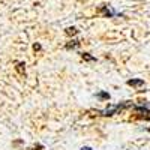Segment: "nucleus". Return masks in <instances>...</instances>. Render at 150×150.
Returning <instances> with one entry per match:
<instances>
[{
  "mask_svg": "<svg viewBox=\"0 0 150 150\" xmlns=\"http://www.w3.org/2000/svg\"><path fill=\"white\" fill-rule=\"evenodd\" d=\"M129 107H132V102H129V101H126V102H123V104H117V105H110L107 110H104V111H101L99 114L101 116H114L117 111H122V110H125V108H129Z\"/></svg>",
  "mask_w": 150,
  "mask_h": 150,
  "instance_id": "obj_1",
  "label": "nucleus"
},
{
  "mask_svg": "<svg viewBox=\"0 0 150 150\" xmlns=\"http://www.w3.org/2000/svg\"><path fill=\"white\" fill-rule=\"evenodd\" d=\"M134 111L138 119H144V120H150V108L144 107H134Z\"/></svg>",
  "mask_w": 150,
  "mask_h": 150,
  "instance_id": "obj_2",
  "label": "nucleus"
},
{
  "mask_svg": "<svg viewBox=\"0 0 150 150\" xmlns=\"http://www.w3.org/2000/svg\"><path fill=\"white\" fill-rule=\"evenodd\" d=\"M128 86H132V87H143V86H144V80H141V78L128 80Z\"/></svg>",
  "mask_w": 150,
  "mask_h": 150,
  "instance_id": "obj_3",
  "label": "nucleus"
},
{
  "mask_svg": "<svg viewBox=\"0 0 150 150\" xmlns=\"http://www.w3.org/2000/svg\"><path fill=\"white\" fill-rule=\"evenodd\" d=\"M99 11H101L105 17H112V15H116V12H114V11H111V9H110L108 6H105V5L99 8Z\"/></svg>",
  "mask_w": 150,
  "mask_h": 150,
  "instance_id": "obj_4",
  "label": "nucleus"
},
{
  "mask_svg": "<svg viewBox=\"0 0 150 150\" xmlns=\"http://www.w3.org/2000/svg\"><path fill=\"white\" fill-rule=\"evenodd\" d=\"M15 69H17V72H18L20 75H24V74H26V65H24L23 62H21V63H18V65L15 66Z\"/></svg>",
  "mask_w": 150,
  "mask_h": 150,
  "instance_id": "obj_5",
  "label": "nucleus"
},
{
  "mask_svg": "<svg viewBox=\"0 0 150 150\" xmlns=\"http://www.w3.org/2000/svg\"><path fill=\"white\" fill-rule=\"evenodd\" d=\"M80 47V42L77 41V39H74V41H71V42H68L66 44V50H72V48H78Z\"/></svg>",
  "mask_w": 150,
  "mask_h": 150,
  "instance_id": "obj_6",
  "label": "nucleus"
},
{
  "mask_svg": "<svg viewBox=\"0 0 150 150\" xmlns=\"http://www.w3.org/2000/svg\"><path fill=\"white\" fill-rule=\"evenodd\" d=\"M81 57H83V59H84L86 62H95V60H96V57L90 56L89 53H83V54H81Z\"/></svg>",
  "mask_w": 150,
  "mask_h": 150,
  "instance_id": "obj_7",
  "label": "nucleus"
},
{
  "mask_svg": "<svg viewBox=\"0 0 150 150\" xmlns=\"http://www.w3.org/2000/svg\"><path fill=\"white\" fill-rule=\"evenodd\" d=\"M77 33H78V30L75 29V27H68L66 29V35L68 36H74V35H77Z\"/></svg>",
  "mask_w": 150,
  "mask_h": 150,
  "instance_id": "obj_8",
  "label": "nucleus"
},
{
  "mask_svg": "<svg viewBox=\"0 0 150 150\" xmlns=\"http://www.w3.org/2000/svg\"><path fill=\"white\" fill-rule=\"evenodd\" d=\"M98 98L102 99V101H104V99H110V93H107V92H99V93H98Z\"/></svg>",
  "mask_w": 150,
  "mask_h": 150,
  "instance_id": "obj_9",
  "label": "nucleus"
},
{
  "mask_svg": "<svg viewBox=\"0 0 150 150\" xmlns=\"http://www.w3.org/2000/svg\"><path fill=\"white\" fill-rule=\"evenodd\" d=\"M33 50H35V51H41V45L39 44H35L33 45Z\"/></svg>",
  "mask_w": 150,
  "mask_h": 150,
  "instance_id": "obj_10",
  "label": "nucleus"
},
{
  "mask_svg": "<svg viewBox=\"0 0 150 150\" xmlns=\"http://www.w3.org/2000/svg\"><path fill=\"white\" fill-rule=\"evenodd\" d=\"M81 150H92L90 147H81Z\"/></svg>",
  "mask_w": 150,
  "mask_h": 150,
  "instance_id": "obj_11",
  "label": "nucleus"
}]
</instances>
